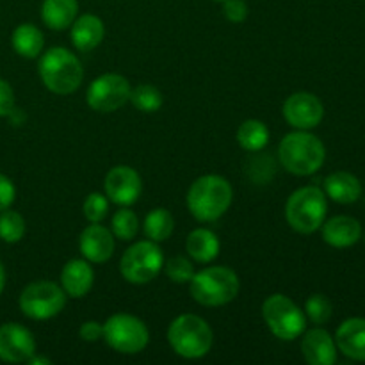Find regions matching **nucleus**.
Returning a JSON list of instances; mask_svg holds the SVG:
<instances>
[{"instance_id":"f257e3e1","label":"nucleus","mask_w":365,"mask_h":365,"mask_svg":"<svg viewBox=\"0 0 365 365\" xmlns=\"http://www.w3.org/2000/svg\"><path fill=\"white\" fill-rule=\"evenodd\" d=\"M234 191L221 175H203L196 178L187 192V209L198 221H216L230 209Z\"/></svg>"},{"instance_id":"f03ea898","label":"nucleus","mask_w":365,"mask_h":365,"mask_svg":"<svg viewBox=\"0 0 365 365\" xmlns=\"http://www.w3.org/2000/svg\"><path fill=\"white\" fill-rule=\"evenodd\" d=\"M278 159L289 173L307 177L321 170L327 159V150L319 138L307 130H296L282 139Z\"/></svg>"},{"instance_id":"7ed1b4c3","label":"nucleus","mask_w":365,"mask_h":365,"mask_svg":"<svg viewBox=\"0 0 365 365\" xmlns=\"http://www.w3.org/2000/svg\"><path fill=\"white\" fill-rule=\"evenodd\" d=\"M38 71L46 89L56 95H71L81 88L84 78V68L78 57L63 46L46 50L39 59Z\"/></svg>"},{"instance_id":"20e7f679","label":"nucleus","mask_w":365,"mask_h":365,"mask_svg":"<svg viewBox=\"0 0 365 365\" xmlns=\"http://www.w3.org/2000/svg\"><path fill=\"white\" fill-rule=\"evenodd\" d=\"M241 289L239 277L223 266H210L195 273L189 282V291L195 302L203 307H223L234 302Z\"/></svg>"},{"instance_id":"39448f33","label":"nucleus","mask_w":365,"mask_h":365,"mask_svg":"<svg viewBox=\"0 0 365 365\" xmlns=\"http://www.w3.org/2000/svg\"><path fill=\"white\" fill-rule=\"evenodd\" d=\"M168 342L178 356L196 360L210 351L214 342L212 328L205 319L195 314H182L175 317L168 328Z\"/></svg>"},{"instance_id":"423d86ee","label":"nucleus","mask_w":365,"mask_h":365,"mask_svg":"<svg viewBox=\"0 0 365 365\" xmlns=\"http://www.w3.org/2000/svg\"><path fill=\"white\" fill-rule=\"evenodd\" d=\"M327 210V195L316 185H305L289 196L285 217L298 234H314L324 223Z\"/></svg>"},{"instance_id":"0eeeda50","label":"nucleus","mask_w":365,"mask_h":365,"mask_svg":"<svg viewBox=\"0 0 365 365\" xmlns=\"http://www.w3.org/2000/svg\"><path fill=\"white\" fill-rule=\"evenodd\" d=\"M164 267V253L159 242L150 239L132 245L120 260V273L128 284L145 285L159 277Z\"/></svg>"},{"instance_id":"6e6552de","label":"nucleus","mask_w":365,"mask_h":365,"mask_svg":"<svg viewBox=\"0 0 365 365\" xmlns=\"http://www.w3.org/2000/svg\"><path fill=\"white\" fill-rule=\"evenodd\" d=\"M262 317L271 334L280 341H296L305 334V312L284 294H273L264 302Z\"/></svg>"},{"instance_id":"1a4fd4ad","label":"nucleus","mask_w":365,"mask_h":365,"mask_svg":"<svg viewBox=\"0 0 365 365\" xmlns=\"http://www.w3.org/2000/svg\"><path fill=\"white\" fill-rule=\"evenodd\" d=\"M103 341L121 355H138L148 346L146 324L132 314H114L103 323Z\"/></svg>"},{"instance_id":"9d476101","label":"nucleus","mask_w":365,"mask_h":365,"mask_svg":"<svg viewBox=\"0 0 365 365\" xmlns=\"http://www.w3.org/2000/svg\"><path fill=\"white\" fill-rule=\"evenodd\" d=\"M18 303H20L21 314L29 319L46 321L63 312L66 305V292L53 282H32L21 291Z\"/></svg>"},{"instance_id":"9b49d317","label":"nucleus","mask_w":365,"mask_h":365,"mask_svg":"<svg viewBox=\"0 0 365 365\" xmlns=\"http://www.w3.org/2000/svg\"><path fill=\"white\" fill-rule=\"evenodd\" d=\"M130 82L120 73H103L89 84L86 100L93 110L114 113L130 98Z\"/></svg>"},{"instance_id":"f8f14e48","label":"nucleus","mask_w":365,"mask_h":365,"mask_svg":"<svg viewBox=\"0 0 365 365\" xmlns=\"http://www.w3.org/2000/svg\"><path fill=\"white\" fill-rule=\"evenodd\" d=\"M106 196L120 207H130L139 200L143 182L138 171L130 166H116L106 175Z\"/></svg>"},{"instance_id":"ddd939ff","label":"nucleus","mask_w":365,"mask_h":365,"mask_svg":"<svg viewBox=\"0 0 365 365\" xmlns=\"http://www.w3.org/2000/svg\"><path fill=\"white\" fill-rule=\"evenodd\" d=\"M284 116L291 127L298 130H310L321 123L324 116V107L316 95L299 91L285 100Z\"/></svg>"},{"instance_id":"4468645a","label":"nucleus","mask_w":365,"mask_h":365,"mask_svg":"<svg viewBox=\"0 0 365 365\" xmlns=\"http://www.w3.org/2000/svg\"><path fill=\"white\" fill-rule=\"evenodd\" d=\"M36 353V339L25 327L6 323L0 327V360L24 364Z\"/></svg>"},{"instance_id":"2eb2a0df","label":"nucleus","mask_w":365,"mask_h":365,"mask_svg":"<svg viewBox=\"0 0 365 365\" xmlns=\"http://www.w3.org/2000/svg\"><path fill=\"white\" fill-rule=\"evenodd\" d=\"M78 250L88 262L103 264L114 253V235L100 223H91L78 237Z\"/></svg>"},{"instance_id":"dca6fc26","label":"nucleus","mask_w":365,"mask_h":365,"mask_svg":"<svg viewBox=\"0 0 365 365\" xmlns=\"http://www.w3.org/2000/svg\"><path fill=\"white\" fill-rule=\"evenodd\" d=\"M302 353L310 365H334L337 362L335 339L323 328H314L303 335Z\"/></svg>"},{"instance_id":"f3484780","label":"nucleus","mask_w":365,"mask_h":365,"mask_svg":"<svg viewBox=\"0 0 365 365\" xmlns=\"http://www.w3.org/2000/svg\"><path fill=\"white\" fill-rule=\"evenodd\" d=\"M95 284V271L88 260L73 259L61 271V287L70 298H84Z\"/></svg>"},{"instance_id":"a211bd4d","label":"nucleus","mask_w":365,"mask_h":365,"mask_svg":"<svg viewBox=\"0 0 365 365\" xmlns=\"http://www.w3.org/2000/svg\"><path fill=\"white\" fill-rule=\"evenodd\" d=\"M335 344L339 351L351 360L365 362V319L351 317L346 319L335 334Z\"/></svg>"},{"instance_id":"6ab92c4d","label":"nucleus","mask_w":365,"mask_h":365,"mask_svg":"<svg viewBox=\"0 0 365 365\" xmlns=\"http://www.w3.org/2000/svg\"><path fill=\"white\" fill-rule=\"evenodd\" d=\"M106 27L96 14H82L75 18L70 27L71 43L78 52H91L102 43Z\"/></svg>"},{"instance_id":"aec40b11","label":"nucleus","mask_w":365,"mask_h":365,"mask_svg":"<svg viewBox=\"0 0 365 365\" xmlns=\"http://www.w3.org/2000/svg\"><path fill=\"white\" fill-rule=\"evenodd\" d=\"M321 227H323L324 242L334 248H349L359 242L360 235H362V227L351 216H335Z\"/></svg>"},{"instance_id":"412c9836","label":"nucleus","mask_w":365,"mask_h":365,"mask_svg":"<svg viewBox=\"0 0 365 365\" xmlns=\"http://www.w3.org/2000/svg\"><path fill=\"white\" fill-rule=\"evenodd\" d=\"M324 195L334 202L348 205L360 198L362 185L355 175L348 173V171H335V173L328 175L324 180Z\"/></svg>"},{"instance_id":"4be33fe9","label":"nucleus","mask_w":365,"mask_h":365,"mask_svg":"<svg viewBox=\"0 0 365 365\" xmlns=\"http://www.w3.org/2000/svg\"><path fill=\"white\" fill-rule=\"evenodd\" d=\"M220 239L209 228H196L187 235V241H185L187 255L200 264L212 262L220 255Z\"/></svg>"},{"instance_id":"5701e85b","label":"nucleus","mask_w":365,"mask_h":365,"mask_svg":"<svg viewBox=\"0 0 365 365\" xmlns=\"http://www.w3.org/2000/svg\"><path fill=\"white\" fill-rule=\"evenodd\" d=\"M78 14L77 0H43L41 18L52 31H66Z\"/></svg>"},{"instance_id":"b1692460","label":"nucleus","mask_w":365,"mask_h":365,"mask_svg":"<svg viewBox=\"0 0 365 365\" xmlns=\"http://www.w3.org/2000/svg\"><path fill=\"white\" fill-rule=\"evenodd\" d=\"M11 43H13V48L18 56L25 57V59H36V57L41 56L45 38L36 25L21 24L13 31Z\"/></svg>"},{"instance_id":"393cba45","label":"nucleus","mask_w":365,"mask_h":365,"mask_svg":"<svg viewBox=\"0 0 365 365\" xmlns=\"http://www.w3.org/2000/svg\"><path fill=\"white\" fill-rule=\"evenodd\" d=\"M237 143L246 152H260L269 143V128L260 120H246L237 130Z\"/></svg>"},{"instance_id":"a878e982","label":"nucleus","mask_w":365,"mask_h":365,"mask_svg":"<svg viewBox=\"0 0 365 365\" xmlns=\"http://www.w3.org/2000/svg\"><path fill=\"white\" fill-rule=\"evenodd\" d=\"M145 235L153 242H163L171 237L175 230V220L170 210L153 209L145 220Z\"/></svg>"},{"instance_id":"bb28decb","label":"nucleus","mask_w":365,"mask_h":365,"mask_svg":"<svg viewBox=\"0 0 365 365\" xmlns=\"http://www.w3.org/2000/svg\"><path fill=\"white\" fill-rule=\"evenodd\" d=\"M128 102L141 113H157L163 107V93L152 84H139L132 88Z\"/></svg>"},{"instance_id":"cd10ccee","label":"nucleus","mask_w":365,"mask_h":365,"mask_svg":"<svg viewBox=\"0 0 365 365\" xmlns=\"http://www.w3.org/2000/svg\"><path fill=\"white\" fill-rule=\"evenodd\" d=\"M110 232L120 241H132L139 232V217L135 216L134 210L121 207L116 210L110 221Z\"/></svg>"},{"instance_id":"c85d7f7f","label":"nucleus","mask_w":365,"mask_h":365,"mask_svg":"<svg viewBox=\"0 0 365 365\" xmlns=\"http://www.w3.org/2000/svg\"><path fill=\"white\" fill-rule=\"evenodd\" d=\"M25 235V220L16 210L6 209L0 212V239L7 245L21 241Z\"/></svg>"},{"instance_id":"c756f323","label":"nucleus","mask_w":365,"mask_h":365,"mask_svg":"<svg viewBox=\"0 0 365 365\" xmlns=\"http://www.w3.org/2000/svg\"><path fill=\"white\" fill-rule=\"evenodd\" d=\"M164 271H166L168 278H170L171 282H175V284H189L191 282V278L195 277V266H192V262L189 259H185V257L182 255H177V257H171L170 260H164Z\"/></svg>"},{"instance_id":"7c9ffc66","label":"nucleus","mask_w":365,"mask_h":365,"mask_svg":"<svg viewBox=\"0 0 365 365\" xmlns=\"http://www.w3.org/2000/svg\"><path fill=\"white\" fill-rule=\"evenodd\" d=\"M334 307H331L330 299L323 294H314L307 299L305 303V316L307 319L312 321L314 324H324L331 317Z\"/></svg>"},{"instance_id":"2f4dec72","label":"nucleus","mask_w":365,"mask_h":365,"mask_svg":"<svg viewBox=\"0 0 365 365\" xmlns=\"http://www.w3.org/2000/svg\"><path fill=\"white\" fill-rule=\"evenodd\" d=\"M84 216L89 223H102L109 214V198L100 192H91L84 200Z\"/></svg>"},{"instance_id":"473e14b6","label":"nucleus","mask_w":365,"mask_h":365,"mask_svg":"<svg viewBox=\"0 0 365 365\" xmlns=\"http://www.w3.org/2000/svg\"><path fill=\"white\" fill-rule=\"evenodd\" d=\"M248 4L245 0H225L223 2V14L232 24H242L248 18Z\"/></svg>"},{"instance_id":"72a5a7b5","label":"nucleus","mask_w":365,"mask_h":365,"mask_svg":"<svg viewBox=\"0 0 365 365\" xmlns=\"http://www.w3.org/2000/svg\"><path fill=\"white\" fill-rule=\"evenodd\" d=\"M14 198H16V189H14V184L6 177V175L0 173V212L9 209V207L13 205Z\"/></svg>"},{"instance_id":"f704fd0d","label":"nucleus","mask_w":365,"mask_h":365,"mask_svg":"<svg viewBox=\"0 0 365 365\" xmlns=\"http://www.w3.org/2000/svg\"><path fill=\"white\" fill-rule=\"evenodd\" d=\"M14 110V91L4 78H0V118L9 116Z\"/></svg>"},{"instance_id":"c9c22d12","label":"nucleus","mask_w":365,"mask_h":365,"mask_svg":"<svg viewBox=\"0 0 365 365\" xmlns=\"http://www.w3.org/2000/svg\"><path fill=\"white\" fill-rule=\"evenodd\" d=\"M82 341L86 342H96L103 339V324L96 323V321H86L78 330Z\"/></svg>"},{"instance_id":"e433bc0d","label":"nucleus","mask_w":365,"mask_h":365,"mask_svg":"<svg viewBox=\"0 0 365 365\" xmlns=\"http://www.w3.org/2000/svg\"><path fill=\"white\" fill-rule=\"evenodd\" d=\"M27 364H31V365H50V360L45 359V356H36V353H34V355H32L31 359L27 360Z\"/></svg>"},{"instance_id":"4c0bfd02","label":"nucleus","mask_w":365,"mask_h":365,"mask_svg":"<svg viewBox=\"0 0 365 365\" xmlns=\"http://www.w3.org/2000/svg\"><path fill=\"white\" fill-rule=\"evenodd\" d=\"M4 285H6V271H4L2 262H0V294L4 291Z\"/></svg>"},{"instance_id":"58836bf2","label":"nucleus","mask_w":365,"mask_h":365,"mask_svg":"<svg viewBox=\"0 0 365 365\" xmlns=\"http://www.w3.org/2000/svg\"><path fill=\"white\" fill-rule=\"evenodd\" d=\"M217 2H225V0H217Z\"/></svg>"}]
</instances>
